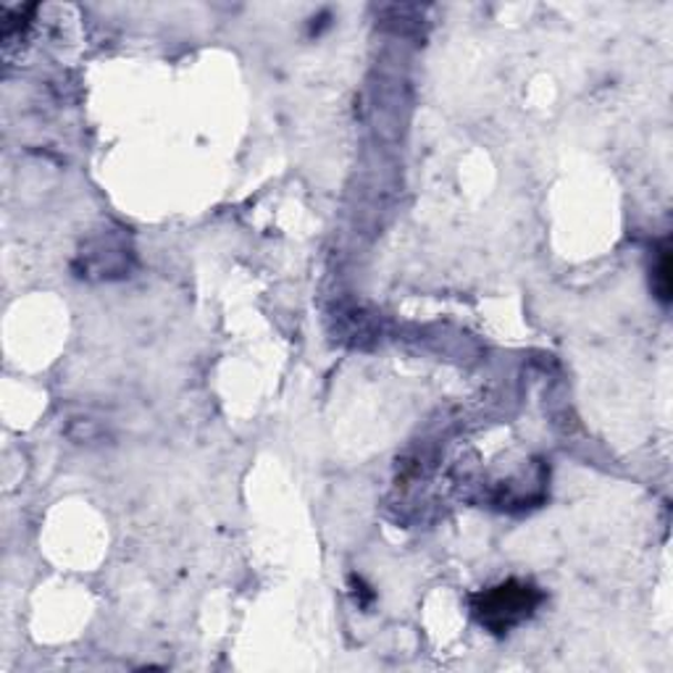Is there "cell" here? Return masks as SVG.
<instances>
[{
    "mask_svg": "<svg viewBox=\"0 0 673 673\" xmlns=\"http://www.w3.org/2000/svg\"><path fill=\"white\" fill-rule=\"evenodd\" d=\"M543 602V592L529 581H505L474 598V613L482 627L495 634H508L513 627L529 619Z\"/></svg>",
    "mask_w": 673,
    "mask_h": 673,
    "instance_id": "1",
    "label": "cell"
},
{
    "mask_svg": "<svg viewBox=\"0 0 673 673\" xmlns=\"http://www.w3.org/2000/svg\"><path fill=\"white\" fill-rule=\"evenodd\" d=\"M652 287H655V293L663 303L671 301V253H669V248H661V255H658V266H655V272H652Z\"/></svg>",
    "mask_w": 673,
    "mask_h": 673,
    "instance_id": "2",
    "label": "cell"
}]
</instances>
